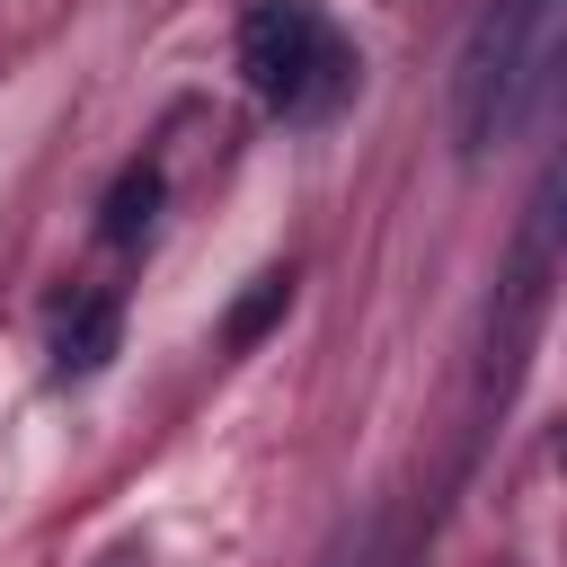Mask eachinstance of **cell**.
Returning a JSON list of instances; mask_svg holds the SVG:
<instances>
[{
    "label": "cell",
    "mask_w": 567,
    "mask_h": 567,
    "mask_svg": "<svg viewBox=\"0 0 567 567\" xmlns=\"http://www.w3.org/2000/svg\"><path fill=\"white\" fill-rule=\"evenodd\" d=\"M239 71H248L257 106H275L284 124H328L354 97V44L319 0H248Z\"/></svg>",
    "instance_id": "obj_1"
},
{
    "label": "cell",
    "mask_w": 567,
    "mask_h": 567,
    "mask_svg": "<svg viewBox=\"0 0 567 567\" xmlns=\"http://www.w3.org/2000/svg\"><path fill=\"white\" fill-rule=\"evenodd\" d=\"M540 71H549V0H487L461 44V80H452L461 159H478L487 142L523 124V106L540 97Z\"/></svg>",
    "instance_id": "obj_2"
},
{
    "label": "cell",
    "mask_w": 567,
    "mask_h": 567,
    "mask_svg": "<svg viewBox=\"0 0 567 567\" xmlns=\"http://www.w3.org/2000/svg\"><path fill=\"white\" fill-rule=\"evenodd\" d=\"M115 337H124V310H115V292H80V301L53 319V372H62V381H89V372H106Z\"/></svg>",
    "instance_id": "obj_3"
},
{
    "label": "cell",
    "mask_w": 567,
    "mask_h": 567,
    "mask_svg": "<svg viewBox=\"0 0 567 567\" xmlns=\"http://www.w3.org/2000/svg\"><path fill=\"white\" fill-rule=\"evenodd\" d=\"M151 221H159V168H151V159H133V168L106 186L97 230H106V248H142V239H151Z\"/></svg>",
    "instance_id": "obj_4"
},
{
    "label": "cell",
    "mask_w": 567,
    "mask_h": 567,
    "mask_svg": "<svg viewBox=\"0 0 567 567\" xmlns=\"http://www.w3.org/2000/svg\"><path fill=\"white\" fill-rule=\"evenodd\" d=\"M292 310V275H257V292L230 310V346H248V337H266L275 319Z\"/></svg>",
    "instance_id": "obj_5"
}]
</instances>
